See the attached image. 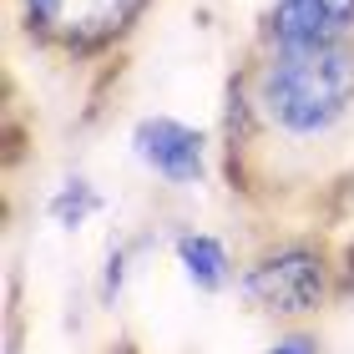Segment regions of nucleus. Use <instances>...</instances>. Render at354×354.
Here are the masks:
<instances>
[{"instance_id":"0eeeda50","label":"nucleus","mask_w":354,"mask_h":354,"mask_svg":"<svg viewBox=\"0 0 354 354\" xmlns=\"http://www.w3.org/2000/svg\"><path fill=\"white\" fill-rule=\"evenodd\" d=\"M96 207H102L96 187L86 183V177H71L66 187H56V198L46 203V213H51V223H61V228H82Z\"/></svg>"},{"instance_id":"1a4fd4ad","label":"nucleus","mask_w":354,"mask_h":354,"mask_svg":"<svg viewBox=\"0 0 354 354\" xmlns=\"http://www.w3.org/2000/svg\"><path fill=\"white\" fill-rule=\"evenodd\" d=\"M268 354H319V339L304 334V329H294V334H279V339L268 344Z\"/></svg>"},{"instance_id":"7ed1b4c3","label":"nucleus","mask_w":354,"mask_h":354,"mask_svg":"<svg viewBox=\"0 0 354 354\" xmlns=\"http://www.w3.org/2000/svg\"><path fill=\"white\" fill-rule=\"evenodd\" d=\"M157 0H15L21 30L61 61H96L132 36Z\"/></svg>"},{"instance_id":"6e6552de","label":"nucleus","mask_w":354,"mask_h":354,"mask_svg":"<svg viewBox=\"0 0 354 354\" xmlns=\"http://www.w3.org/2000/svg\"><path fill=\"white\" fill-rule=\"evenodd\" d=\"M122 283H127V248H111L106 253V273H102V304H117Z\"/></svg>"},{"instance_id":"423d86ee","label":"nucleus","mask_w":354,"mask_h":354,"mask_svg":"<svg viewBox=\"0 0 354 354\" xmlns=\"http://www.w3.org/2000/svg\"><path fill=\"white\" fill-rule=\"evenodd\" d=\"M172 253H177V268L187 273V283L198 288V294H223V288L233 283V253H228L223 238L192 228V233H177Z\"/></svg>"},{"instance_id":"20e7f679","label":"nucleus","mask_w":354,"mask_h":354,"mask_svg":"<svg viewBox=\"0 0 354 354\" xmlns=\"http://www.w3.org/2000/svg\"><path fill=\"white\" fill-rule=\"evenodd\" d=\"M354 46V0H268L259 15V51Z\"/></svg>"},{"instance_id":"f03ea898","label":"nucleus","mask_w":354,"mask_h":354,"mask_svg":"<svg viewBox=\"0 0 354 354\" xmlns=\"http://www.w3.org/2000/svg\"><path fill=\"white\" fill-rule=\"evenodd\" d=\"M334 283H339V263L319 238H283L238 273L243 304L268 319H314L334 299Z\"/></svg>"},{"instance_id":"f257e3e1","label":"nucleus","mask_w":354,"mask_h":354,"mask_svg":"<svg viewBox=\"0 0 354 354\" xmlns=\"http://www.w3.org/2000/svg\"><path fill=\"white\" fill-rule=\"evenodd\" d=\"M354 117V46L319 51H259V61L228 86V162L248 147L253 132L283 137L294 147L329 142Z\"/></svg>"},{"instance_id":"39448f33","label":"nucleus","mask_w":354,"mask_h":354,"mask_svg":"<svg viewBox=\"0 0 354 354\" xmlns=\"http://www.w3.org/2000/svg\"><path fill=\"white\" fill-rule=\"evenodd\" d=\"M132 157L167 187H198L207 177V137L177 117H142L132 127Z\"/></svg>"}]
</instances>
